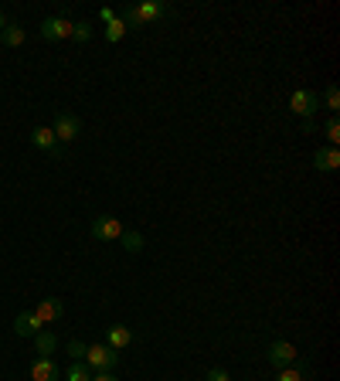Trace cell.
Returning <instances> with one entry per match:
<instances>
[{"label": "cell", "instance_id": "8", "mask_svg": "<svg viewBox=\"0 0 340 381\" xmlns=\"http://www.w3.org/2000/svg\"><path fill=\"white\" fill-rule=\"evenodd\" d=\"M34 316L41 320V323H55V320H62L65 316V303L62 300H55V296H48V300H41L38 307H34Z\"/></svg>", "mask_w": 340, "mask_h": 381}, {"label": "cell", "instance_id": "1", "mask_svg": "<svg viewBox=\"0 0 340 381\" xmlns=\"http://www.w3.org/2000/svg\"><path fill=\"white\" fill-rule=\"evenodd\" d=\"M86 364H89L92 371H113L116 364H119V351H113L109 344H89Z\"/></svg>", "mask_w": 340, "mask_h": 381}, {"label": "cell", "instance_id": "16", "mask_svg": "<svg viewBox=\"0 0 340 381\" xmlns=\"http://www.w3.org/2000/svg\"><path fill=\"white\" fill-rule=\"evenodd\" d=\"M65 381H92V368L86 361H72V368L65 371Z\"/></svg>", "mask_w": 340, "mask_h": 381}, {"label": "cell", "instance_id": "18", "mask_svg": "<svg viewBox=\"0 0 340 381\" xmlns=\"http://www.w3.org/2000/svg\"><path fill=\"white\" fill-rule=\"evenodd\" d=\"M119 242H123V248H126V252H143V235H140V232H123V235H119Z\"/></svg>", "mask_w": 340, "mask_h": 381}, {"label": "cell", "instance_id": "24", "mask_svg": "<svg viewBox=\"0 0 340 381\" xmlns=\"http://www.w3.org/2000/svg\"><path fill=\"white\" fill-rule=\"evenodd\" d=\"M208 381H231V378H228L225 368H211V371H208Z\"/></svg>", "mask_w": 340, "mask_h": 381}, {"label": "cell", "instance_id": "27", "mask_svg": "<svg viewBox=\"0 0 340 381\" xmlns=\"http://www.w3.org/2000/svg\"><path fill=\"white\" fill-rule=\"evenodd\" d=\"M4 24H7V18H4V14H0V31H4Z\"/></svg>", "mask_w": 340, "mask_h": 381}, {"label": "cell", "instance_id": "23", "mask_svg": "<svg viewBox=\"0 0 340 381\" xmlns=\"http://www.w3.org/2000/svg\"><path fill=\"white\" fill-rule=\"evenodd\" d=\"M276 381H306V378H303V371H296V368H283Z\"/></svg>", "mask_w": 340, "mask_h": 381}, {"label": "cell", "instance_id": "3", "mask_svg": "<svg viewBox=\"0 0 340 381\" xmlns=\"http://www.w3.org/2000/svg\"><path fill=\"white\" fill-rule=\"evenodd\" d=\"M296 354H299V351H296L290 340H276V344H269V351H266V361H269L272 368L283 371V368H293L296 364Z\"/></svg>", "mask_w": 340, "mask_h": 381}, {"label": "cell", "instance_id": "11", "mask_svg": "<svg viewBox=\"0 0 340 381\" xmlns=\"http://www.w3.org/2000/svg\"><path fill=\"white\" fill-rule=\"evenodd\" d=\"M106 344H109L113 351H123V347L133 344V330H130L126 323H113V327L106 330Z\"/></svg>", "mask_w": 340, "mask_h": 381}, {"label": "cell", "instance_id": "14", "mask_svg": "<svg viewBox=\"0 0 340 381\" xmlns=\"http://www.w3.org/2000/svg\"><path fill=\"white\" fill-rule=\"evenodd\" d=\"M24 38H27V34H24L21 24H4V31H0V41L7 48H21Z\"/></svg>", "mask_w": 340, "mask_h": 381}, {"label": "cell", "instance_id": "7", "mask_svg": "<svg viewBox=\"0 0 340 381\" xmlns=\"http://www.w3.org/2000/svg\"><path fill=\"white\" fill-rule=\"evenodd\" d=\"M41 38L45 41H65V38H72V21H65V18H45L41 21Z\"/></svg>", "mask_w": 340, "mask_h": 381}, {"label": "cell", "instance_id": "17", "mask_svg": "<svg viewBox=\"0 0 340 381\" xmlns=\"http://www.w3.org/2000/svg\"><path fill=\"white\" fill-rule=\"evenodd\" d=\"M126 31H130V27H126V24L119 21V18H116V21H109L106 24V27H102V38H106V41H123V38H126Z\"/></svg>", "mask_w": 340, "mask_h": 381}, {"label": "cell", "instance_id": "10", "mask_svg": "<svg viewBox=\"0 0 340 381\" xmlns=\"http://www.w3.org/2000/svg\"><path fill=\"white\" fill-rule=\"evenodd\" d=\"M313 167L323 171V174H334V171L340 167V150L337 147H323V150H317V154H313Z\"/></svg>", "mask_w": 340, "mask_h": 381}, {"label": "cell", "instance_id": "5", "mask_svg": "<svg viewBox=\"0 0 340 381\" xmlns=\"http://www.w3.org/2000/svg\"><path fill=\"white\" fill-rule=\"evenodd\" d=\"M123 232H126L123 222L113 218V215H102V218H95V222H92V239H99V242H113V239H119Z\"/></svg>", "mask_w": 340, "mask_h": 381}, {"label": "cell", "instance_id": "6", "mask_svg": "<svg viewBox=\"0 0 340 381\" xmlns=\"http://www.w3.org/2000/svg\"><path fill=\"white\" fill-rule=\"evenodd\" d=\"M31 143H34L38 150H45V154H51V157H62V143L55 140V133H51V126H34V130H31Z\"/></svg>", "mask_w": 340, "mask_h": 381}, {"label": "cell", "instance_id": "2", "mask_svg": "<svg viewBox=\"0 0 340 381\" xmlns=\"http://www.w3.org/2000/svg\"><path fill=\"white\" fill-rule=\"evenodd\" d=\"M290 109H293L296 116H303V119H310L313 112H320V95L313 89H296L293 95H290Z\"/></svg>", "mask_w": 340, "mask_h": 381}, {"label": "cell", "instance_id": "25", "mask_svg": "<svg viewBox=\"0 0 340 381\" xmlns=\"http://www.w3.org/2000/svg\"><path fill=\"white\" fill-rule=\"evenodd\" d=\"M92 381H119L113 371H92Z\"/></svg>", "mask_w": 340, "mask_h": 381}, {"label": "cell", "instance_id": "19", "mask_svg": "<svg viewBox=\"0 0 340 381\" xmlns=\"http://www.w3.org/2000/svg\"><path fill=\"white\" fill-rule=\"evenodd\" d=\"M323 102H327V109H330V116H337V109H340V89H337V86H330V89H327V95H323Z\"/></svg>", "mask_w": 340, "mask_h": 381}, {"label": "cell", "instance_id": "4", "mask_svg": "<svg viewBox=\"0 0 340 381\" xmlns=\"http://www.w3.org/2000/svg\"><path fill=\"white\" fill-rule=\"evenodd\" d=\"M51 133H55V140H58V143H72L75 136L82 133V123H79L72 112H58V116H55V126H51Z\"/></svg>", "mask_w": 340, "mask_h": 381}, {"label": "cell", "instance_id": "9", "mask_svg": "<svg viewBox=\"0 0 340 381\" xmlns=\"http://www.w3.org/2000/svg\"><path fill=\"white\" fill-rule=\"evenodd\" d=\"M41 320L34 316V310H21V314L14 316V334L18 337H34V334H41Z\"/></svg>", "mask_w": 340, "mask_h": 381}, {"label": "cell", "instance_id": "13", "mask_svg": "<svg viewBox=\"0 0 340 381\" xmlns=\"http://www.w3.org/2000/svg\"><path fill=\"white\" fill-rule=\"evenodd\" d=\"M136 11H140V21H143V24L167 18V4H160V0H147V4H136Z\"/></svg>", "mask_w": 340, "mask_h": 381}, {"label": "cell", "instance_id": "21", "mask_svg": "<svg viewBox=\"0 0 340 381\" xmlns=\"http://www.w3.org/2000/svg\"><path fill=\"white\" fill-rule=\"evenodd\" d=\"M86 351H89L86 340H68V354H72V361H86Z\"/></svg>", "mask_w": 340, "mask_h": 381}, {"label": "cell", "instance_id": "12", "mask_svg": "<svg viewBox=\"0 0 340 381\" xmlns=\"http://www.w3.org/2000/svg\"><path fill=\"white\" fill-rule=\"evenodd\" d=\"M31 378L34 381H58L62 378V371H58V364L51 358H38L31 364Z\"/></svg>", "mask_w": 340, "mask_h": 381}, {"label": "cell", "instance_id": "15", "mask_svg": "<svg viewBox=\"0 0 340 381\" xmlns=\"http://www.w3.org/2000/svg\"><path fill=\"white\" fill-rule=\"evenodd\" d=\"M34 347H38V354H41V358H51V354H55V347H58V340H55V334L41 330V334H34Z\"/></svg>", "mask_w": 340, "mask_h": 381}, {"label": "cell", "instance_id": "26", "mask_svg": "<svg viewBox=\"0 0 340 381\" xmlns=\"http://www.w3.org/2000/svg\"><path fill=\"white\" fill-rule=\"evenodd\" d=\"M99 21H102V27H106L109 21H116V11H109V7H102V11H99Z\"/></svg>", "mask_w": 340, "mask_h": 381}, {"label": "cell", "instance_id": "22", "mask_svg": "<svg viewBox=\"0 0 340 381\" xmlns=\"http://www.w3.org/2000/svg\"><path fill=\"white\" fill-rule=\"evenodd\" d=\"M323 133H327V140H330V147H337V143H340V123H337V116H330V119H327V130H323Z\"/></svg>", "mask_w": 340, "mask_h": 381}, {"label": "cell", "instance_id": "20", "mask_svg": "<svg viewBox=\"0 0 340 381\" xmlns=\"http://www.w3.org/2000/svg\"><path fill=\"white\" fill-rule=\"evenodd\" d=\"M72 38H75V41H89V38H92V24L89 21L72 24Z\"/></svg>", "mask_w": 340, "mask_h": 381}]
</instances>
